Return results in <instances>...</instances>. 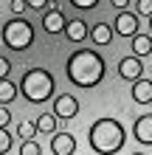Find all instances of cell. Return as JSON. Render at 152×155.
Segmentation results:
<instances>
[{
  "mask_svg": "<svg viewBox=\"0 0 152 155\" xmlns=\"http://www.w3.org/2000/svg\"><path fill=\"white\" fill-rule=\"evenodd\" d=\"M65 76L73 87L93 90L107 76V62L96 48H76L65 62Z\"/></svg>",
  "mask_w": 152,
  "mask_h": 155,
  "instance_id": "cell-1",
  "label": "cell"
},
{
  "mask_svg": "<svg viewBox=\"0 0 152 155\" xmlns=\"http://www.w3.org/2000/svg\"><path fill=\"white\" fill-rule=\"evenodd\" d=\"M124 141H127V130H124V124L118 121V118H96V121L90 124V130H87V144H90L93 152L99 155H115Z\"/></svg>",
  "mask_w": 152,
  "mask_h": 155,
  "instance_id": "cell-2",
  "label": "cell"
},
{
  "mask_svg": "<svg viewBox=\"0 0 152 155\" xmlns=\"http://www.w3.org/2000/svg\"><path fill=\"white\" fill-rule=\"evenodd\" d=\"M17 87L28 104H45L57 96V79L48 68H28L23 79L17 82Z\"/></svg>",
  "mask_w": 152,
  "mask_h": 155,
  "instance_id": "cell-3",
  "label": "cell"
},
{
  "mask_svg": "<svg viewBox=\"0 0 152 155\" xmlns=\"http://www.w3.org/2000/svg\"><path fill=\"white\" fill-rule=\"evenodd\" d=\"M0 34H3V45L8 51H14V54H23V51H28L34 45V25L25 20V17H11V20H6Z\"/></svg>",
  "mask_w": 152,
  "mask_h": 155,
  "instance_id": "cell-4",
  "label": "cell"
},
{
  "mask_svg": "<svg viewBox=\"0 0 152 155\" xmlns=\"http://www.w3.org/2000/svg\"><path fill=\"white\" fill-rule=\"evenodd\" d=\"M51 113L59 121H70V118L79 116V99L73 93H57L51 99Z\"/></svg>",
  "mask_w": 152,
  "mask_h": 155,
  "instance_id": "cell-5",
  "label": "cell"
},
{
  "mask_svg": "<svg viewBox=\"0 0 152 155\" xmlns=\"http://www.w3.org/2000/svg\"><path fill=\"white\" fill-rule=\"evenodd\" d=\"M113 34H118L124 40H132L138 34V14L135 12H127V8H121L118 14H115V23H113Z\"/></svg>",
  "mask_w": 152,
  "mask_h": 155,
  "instance_id": "cell-6",
  "label": "cell"
},
{
  "mask_svg": "<svg viewBox=\"0 0 152 155\" xmlns=\"http://www.w3.org/2000/svg\"><path fill=\"white\" fill-rule=\"evenodd\" d=\"M65 23H68V17H65L59 3H51L45 12H42V28L48 34H62L65 31Z\"/></svg>",
  "mask_w": 152,
  "mask_h": 155,
  "instance_id": "cell-7",
  "label": "cell"
},
{
  "mask_svg": "<svg viewBox=\"0 0 152 155\" xmlns=\"http://www.w3.org/2000/svg\"><path fill=\"white\" fill-rule=\"evenodd\" d=\"M132 138L141 147H152V113H144L132 121Z\"/></svg>",
  "mask_w": 152,
  "mask_h": 155,
  "instance_id": "cell-8",
  "label": "cell"
},
{
  "mask_svg": "<svg viewBox=\"0 0 152 155\" xmlns=\"http://www.w3.org/2000/svg\"><path fill=\"white\" fill-rule=\"evenodd\" d=\"M118 76L124 82H135L144 76V59L141 57H121L118 62Z\"/></svg>",
  "mask_w": 152,
  "mask_h": 155,
  "instance_id": "cell-9",
  "label": "cell"
},
{
  "mask_svg": "<svg viewBox=\"0 0 152 155\" xmlns=\"http://www.w3.org/2000/svg\"><path fill=\"white\" fill-rule=\"evenodd\" d=\"M51 152L53 155H73L76 152V138L65 130H57L51 135Z\"/></svg>",
  "mask_w": 152,
  "mask_h": 155,
  "instance_id": "cell-10",
  "label": "cell"
},
{
  "mask_svg": "<svg viewBox=\"0 0 152 155\" xmlns=\"http://www.w3.org/2000/svg\"><path fill=\"white\" fill-rule=\"evenodd\" d=\"M65 40H70V42H82V40H87V34H90V25H87L82 17H76V20H68L65 23Z\"/></svg>",
  "mask_w": 152,
  "mask_h": 155,
  "instance_id": "cell-11",
  "label": "cell"
},
{
  "mask_svg": "<svg viewBox=\"0 0 152 155\" xmlns=\"http://www.w3.org/2000/svg\"><path fill=\"white\" fill-rule=\"evenodd\" d=\"M132 102L135 104H149L152 102V79H135L132 82Z\"/></svg>",
  "mask_w": 152,
  "mask_h": 155,
  "instance_id": "cell-12",
  "label": "cell"
},
{
  "mask_svg": "<svg viewBox=\"0 0 152 155\" xmlns=\"http://www.w3.org/2000/svg\"><path fill=\"white\" fill-rule=\"evenodd\" d=\"M87 37L93 40V45H110L113 42V25H107V23H96V25H90V34Z\"/></svg>",
  "mask_w": 152,
  "mask_h": 155,
  "instance_id": "cell-13",
  "label": "cell"
},
{
  "mask_svg": "<svg viewBox=\"0 0 152 155\" xmlns=\"http://www.w3.org/2000/svg\"><path fill=\"white\" fill-rule=\"evenodd\" d=\"M130 45H132V57H149L152 54V34H135V37L130 40Z\"/></svg>",
  "mask_w": 152,
  "mask_h": 155,
  "instance_id": "cell-14",
  "label": "cell"
},
{
  "mask_svg": "<svg viewBox=\"0 0 152 155\" xmlns=\"http://www.w3.org/2000/svg\"><path fill=\"white\" fill-rule=\"evenodd\" d=\"M17 96H20V87H17V82L11 79H0V104H11L17 102Z\"/></svg>",
  "mask_w": 152,
  "mask_h": 155,
  "instance_id": "cell-15",
  "label": "cell"
},
{
  "mask_svg": "<svg viewBox=\"0 0 152 155\" xmlns=\"http://www.w3.org/2000/svg\"><path fill=\"white\" fill-rule=\"evenodd\" d=\"M37 133H45V135H53L57 133V127H59V118L53 116V113H42V116H37Z\"/></svg>",
  "mask_w": 152,
  "mask_h": 155,
  "instance_id": "cell-16",
  "label": "cell"
},
{
  "mask_svg": "<svg viewBox=\"0 0 152 155\" xmlns=\"http://www.w3.org/2000/svg\"><path fill=\"white\" fill-rule=\"evenodd\" d=\"M17 135H20L23 141L34 138V135H37V124H34V121H20V124H17Z\"/></svg>",
  "mask_w": 152,
  "mask_h": 155,
  "instance_id": "cell-17",
  "label": "cell"
},
{
  "mask_svg": "<svg viewBox=\"0 0 152 155\" xmlns=\"http://www.w3.org/2000/svg\"><path fill=\"white\" fill-rule=\"evenodd\" d=\"M11 152V133H8V127H0V155Z\"/></svg>",
  "mask_w": 152,
  "mask_h": 155,
  "instance_id": "cell-18",
  "label": "cell"
},
{
  "mask_svg": "<svg viewBox=\"0 0 152 155\" xmlns=\"http://www.w3.org/2000/svg\"><path fill=\"white\" fill-rule=\"evenodd\" d=\"M20 155H42V147L34 138H28V141H23V147H20Z\"/></svg>",
  "mask_w": 152,
  "mask_h": 155,
  "instance_id": "cell-19",
  "label": "cell"
},
{
  "mask_svg": "<svg viewBox=\"0 0 152 155\" xmlns=\"http://www.w3.org/2000/svg\"><path fill=\"white\" fill-rule=\"evenodd\" d=\"M68 3L73 6V8H79V12H93L102 0H68Z\"/></svg>",
  "mask_w": 152,
  "mask_h": 155,
  "instance_id": "cell-20",
  "label": "cell"
},
{
  "mask_svg": "<svg viewBox=\"0 0 152 155\" xmlns=\"http://www.w3.org/2000/svg\"><path fill=\"white\" fill-rule=\"evenodd\" d=\"M135 14L138 17H152V0H135Z\"/></svg>",
  "mask_w": 152,
  "mask_h": 155,
  "instance_id": "cell-21",
  "label": "cell"
},
{
  "mask_svg": "<svg viewBox=\"0 0 152 155\" xmlns=\"http://www.w3.org/2000/svg\"><path fill=\"white\" fill-rule=\"evenodd\" d=\"M8 12L14 17H23L25 14V0H11V3H8Z\"/></svg>",
  "mask_w": 152,
  "mask_h": 155,
  "instance_id": "cell-22",
  "label": "cell"
},
{
  "mask_svg": "<svg viewBox=\"0 0 152 155\" xmlns=\"http://www.w3.org/2000/svg\"><path fill=\"white\" fill-rule=\"evenodd\" d=\"M51 6V0H25V8H34V12H45Z\"/></svg>",
  "mask_w": 152,
  "mask_h": 155,
  "instance_id": "cell-23",
  "label": "cell"
},
{
  "mask_svg": "<svg viewBox=\"0 0 152 155\" xmlns=\"http://www.w3.org/2000/svg\"><path fill=\"white\" fill-rule=\"evenodd\" d=\"M8 74H11V59L0 57V79H8Z\"/></svg>",
  "mask_w": 152,
  "mask_h": 155,
  "instance_id": "cell-24",
  "label": "cell"
},
{
  "mask_svg": "<svg viewBox=\"0 0 152 155\" xmlns=\"http://www.w3.org/2000/svg\"><path fill=\"white\" fill-rule=\"evenodd\" d=\"M11 124V110L6 104H0V127H8Z\"/></svg>",
  "mask_w": 152,
  "mask_h": 155,
  "instance_id": "cell-25",
  "label": "cell"
},
{
  "mask_svg": "<svg viewBox=\"0 0 152 155\" xmlns=\"http://www.w3.org/2000/svg\"><path fill=\"white\" fill-rule=\"evenodd\" d=\"M130 3H132V0H110L113 8H130Z\"/></svg>",
  "mask_w": 152,
  "mask_h": 155,
  "instance_id": "cell-26",
  "label": "cell"
},
{
  "mask_svg": "<svg viewBox=\"0 0 152 155\" xmlns=\"http://www.w3.org/2000/svg\"><path fill=\"white\" fill-rule=\"evenodd\" d=\"M130 155H147V152H130Z\"/></svg>",
  "mask_w": 152,
  "mask_h": 155,
  "instance_id": "cell-27",
  "label": "cell"
},
{
  "mask_svg": "<svg viewBox=\"0 0 152 155\" xmlns=\"http://www.w3.org/2000/svg\"><path fill=\"white\" fill-rule=\"evenodd\" d=\"M149 31H152V17H149Z\"/></svg>",
  "mask_w": 152,
  "mask_h": 155,
  "instance_id": "cell-28",
  "label": "cell"
},
{
  "mask_svg": "<svg viewBox=\"0 0 152 155\" xmlns=\"http://www.w3.org/2000/svg\"><path fill=\"white\" fill-rule=\"evenodd\" d=\"M51 3H62V0H51Z\"/></svg>",
  "mask_w": 152,
  "mask_h": 155,
  "instance_id": "cell-29",
  "label": "cell"
},
{
  "mask_svg": "<svg viewBox=\"0 0 152 155\" xmlns=\"http://www.w3.org/2000/svg\"><path fill=\"white\" fill-rule=\"evenodd\" d=\"M6 155H11V152H6Z\"/></svg>",
  "mask_w": 152,
  "mask_h": 155,
  "instance_id": "cell-30",
  "label": "cell"
}]
</instances>
